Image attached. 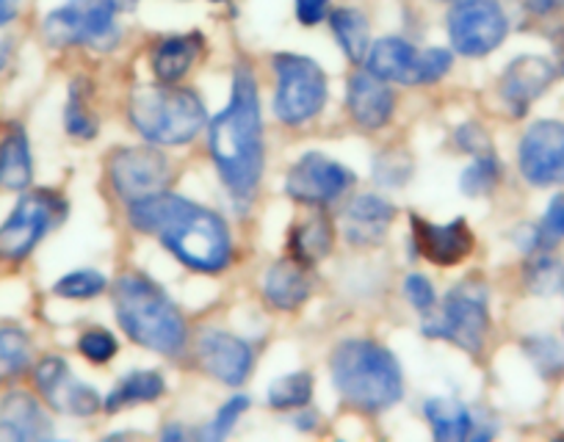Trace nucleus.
Listing matches in <instances>:
<instances>
[{"label":"nucleus","instance_id":"obj_33","mask_svg":"<svg viewBox=\"0 0 564 442\" xmlns=\"http://www.w3.org/2000/svg\"><path fill=\"white\" fill-rule=\"evenodd\" d=\"M108 288V279L102 277L100 272H91V268H84V272H73L67 277H62L56 283V294L64 296V299H95L102 290Z\"/></svg>","mask_w":564,"mask_h":442},{"label":"nucleus","instance_id":"obj_17","mask_svg":"<svg viewBox=\"0 0 564 442\" xmlns=\"http://www.w3.org/2000/svg\"><path fill=\"white\" fill-rule=\"evenodd\" d=\"M199 365L221 385H241L252 371V349L230 332H205L197 346Z\"/></svg>","mask_w":564,"mask_h":442},{"label":"nucleus","instance_id":"obj_5","mask_svg":"<svg viewBox=\"0 0 564 442\" xmlns=\"http://www.w3.org/2000/svg\"><path fill=\"white\" fill-rule=\"evenodd\" d=\"M130 122L135 131L153 144L177 147L203 131L205 106L192 89L161 84L139 89L130 97Z\"/></svg>","mask_w":564,"mask_h":442},{"label":"nucleus","instance_id":"obj_12","mask_svg":"<svg viewBox=\"0 0 564 442\" xmlns=\"http://www.w3.org/2000/svg\"><path fill=\"white\" fill-rule=\"evenodd\" d=\"M108 175H111V186L119 199L130 205L150 194L164 191L166 177H170V161L153 147L119 150L108 164Z\"/></svg>","mask_w":564,"mask_h":442},{"label":"nucleus","instance_id":"obj_44","mask_svg":"<svg viewBox=\"0 0 564 442\" xmlns=\"http://www.w3.org/2000/svg\"><path fill=\"white\" fill-rule=\"evenodd\" d=\"M562 285H564V279H562Z\"/></svg>","mask_w":564,"mask_h":442},{"label":"nucleus","instance_id":"obj_38","mask_svg":"<svg viewBox=\"0 0 564 442\" xmlns=\"http://www.w3.org/2000/svg\"><path fill=\"white\" fill-rule=\"evenodd\" d=\"M542 230H545L553 241L564 239V194L551 199V205H547L545 210V219H542Z\"/></svg>","mask_w":564,"mask_h":442},{"label":"nucleus","instance_id":"obj_41","mask_svg":"<svg viewBox=\"0 0 564 442\" xmlns=\"http://www.w3.org/2000/svg\"><path fill=\"white\" fill-rule=\"evenodd\" d=\"M529 7L542 14V12H551V9L556 7V0H529Z\"/></svg>","mask_w":564,"mask_h":442},{"label":"nucleus","instance_id":"obj_34","mask_svg":"<svg viewBox=\"0 0 564 442\" xmlns=\"http://www.w3.org/2000/svg\"><path fill=\"white\" fill-rule=\"evenodd\" d=\"M78 349L86 360H91V363H108V360H113L119 346L117 338H113L111 332H106V329H89V332L80 335Z\"/></svg>","mask_w":564,"mask_h":442},{"label":"nucleus","instance_id":"obj_18","mask_svg":"<svg viewBox=\"0 0 564 442\" xmlns=\"http://www.w3.org/2000/svg\"><path fill=\"white\" fill-rule=\"evenodd\" d=\"M556 78V67L542 56H520L507 67L501 78V97L514 117H523L531 102Z\"/></svg>","mask_w":564,"mask_h":442},{"label":"nucleus","instance_id":"obj_1","mask_svg":"<svg viewBox=\"0 0 564 442\" xmlns=\"http://www.w3.org/2000/svg\"><path fill=\"white\" fill-rule=\"evenodd\" d=\"M128 216L139 233L159 235L161 244L194 272L216 274L230 263V230L214 210L199 208L177 194L159 191L130 202Z\"/></svg>","mask_w":564,"mask_h":442},{"label":"nucleus","instance_id":"obj_30","mask_svg":"<svg viewBox=\"0 0 564 442\" xmlns=\"http://www.w3.org/2000/svg\"><path fill=\"white\" fill-rule=\"evenodd\" d=\"M31 341L23 329L3 327L0 329V385L12 382L29 368Z\"/></svg>","mask_w":564,"mask_h":442},{"label":"nucleus","instance_id":"obj_36","mask_svg":"<svg viewBox=\"0 0 564 442\" xmlns=\"http://www.w3.org/2000/svg\"><path fill=\"white\" fill-rule=\"evenodd\" d=\"M404 296H406V301H410V305L421 312V316L432 312L437 305L435 288H432L430 279L421 277V274H410V277L404 279Z\"/></svg>","mask_w":564,"mask_h":442},{"label":"nucleus","instance_id":"obj_7","mask_svg":"<svg viewBox=\"0 0 564 442\" xmlns=\"http://www.w3.org/2000/svg\"><path fill=\"white\" fill-rule=\"evenodd\" d=\"M274 114L285 125H302L313 120L327 102V75L313 58L296 53L274 56Z\"/></svg>","mask_w":564,"mask_h":442},{"label":"nucleus","instance_id":"obj_9","mask_svg":"<svg viewBox=\"0 0 564 442\" xmlns=\"http://www.w3.org/2000/svg\"><path fill=\"white\" fill-rule=\"evenodd\" d=\"M67 205L53 191H31L14 205L12 216L0 224V261H23L36 250L56 224H62Z\"/></svg>","mask_w":564,"mask_h":442},{"label":"nucleus","instance_id":"obj_23","mask_svg":"<svg viewBox=\"0 0 564 442\" xmlns=\"http://www.w3.org/2000/svg\"><path fill=\"white\" fill-rule=\"evenodd\" d=\"M199 51H203V40L197 34L170 36V40H164L153 56L155 78L161 84H177L194 67Z\"/></svg>","mask_w":564,"mask_h":442},{"label":"nucleus","instance_id":"obj_22","mask_svg":"<svg viewBox=\"0 0 564 442\" xmlns=\"http://www.w3.org/2000/svg\"><path fill=\"white\" fill-rule=\"evenodd\" d=\"M263 294L269 305L276 310H296L307 301L311 296V279H307L305 266L296 261H282L269 268L263 283Z\"/></svg>","mask_w":564,"mask_h":442},{"label":"nucleus","instance_id":"obj_43","mask_svg":"<svg viewBox=\"0 0 564 442\" xmlns=\"http://www.w3.org/2000/svg\"><path fill=\"white\" fill-rule=\"evenodd\" d=\"M117 3V9H133L135 0H113Z\"/></svg>","mask_w":564,"mask_h":442},{"label":"nucleus","instance_id":"obj_25","mask_svg":"<svg viewBox=\"0 0 564 442\" xmlns=\"http://www.w3.org/2000/svg\"><path fill=\"white\" fill-rule=\"evenodd\" d=\"M329 250H333V224L324 216L300 221L291 230V255L300 266H313L322 257H327Z\"/></svg>","mask_w":564,"mask_h":442},{"label":"nucleus","instance_id":"obj_16","mask_svg":"<svg viewBox=\"0 0 564 442\" xmlns=\"http://www.w3.org/2000/svg\"><path fill=\"white\" fill-rule=\"evenodd\" d=\"M410 221L415 250L437 266H457L474 252V233L465 219H454L452 224H430L426 219L412 213Z\"/></svg>","mask_w":564,"mask_h":442},{"label":"nucleus","instance_id":"obj_31","mask_svg":"<svg viewBox=\"0 0 564 442\" xmlns=\"http://www.w3.org/2000/svg\"><path fill=\"white\" fill-rule=\"evenodd\" d=\"M313 398V376L311 374H289L276 379L269 387V404L274 409H296L305 407Z\"/></svg>","mask_w":564,"mask_h":442},{"label":"nucleus","instance_id":"obj_11","mask_svg":"<svg viewBox=\"0 0 564 442\" xmlns=\"http://www.w3.org/2000/svg\"><path fill=\"white\" fill-rule=\"evenodd\" d=\"M507 14L498 0H457L448 12V36L459 56H487L507 40Z\"/></svg>","mask_w":564,"mask_h":442},{"label":"nucleus","instance_id":"obj_42","mask_svg":"<svg viewBox=\"0 0 564 442\" xmlns=\"http://www.w3.org/2000/svg\"><path fill=\"white\" fill-rule=\"evenodd\" d=\"M7 62H9V47L0 45V69L7 67Z\"/></svg>","mask_w":564,"mask_h":442},{"label":"nucleus","instance_id":"obj_6","mask_svg":"<svg viewBox=\"0 0 564 442\" xmlns=\"http://www.w3.org/2000/svg\"><path fill=\"white\" fill-rule=\"evenodd\" d=\"M490 329V312H487V288L476 279L454 285L443 299L441 310L423 316V335L441 338L454 343L468 354H479Z\"/></svg>","mask_w":564,"mask_h":442},{"label":"nucleus","instance_id":"obj_20","mask_svg":"<svg viewBox=\"0 0 564 442\" xmlns=\"http://www.w3.org/2000/svg\"><path fill=\"white\" fill-rule=\"evenodd\" d=\"M395 219V208L382 197H357L344 210V235L355 246H377L388 235Z\"/></svg>","mask_w":564,"mask_h":442},{"label":"nucleus","instance_id":"obj_40","mask_svg":"<svg viewBox=\"0 0 564 442\" xmlns=\"http://www.w3.org/2000/svg\"><path fill=\"white\" fill-rule=\"evenodd\" d=\"M20 12V0H0V25L12 23Z\"/></svg>","mask_w":564,"mask_h":442},{"label":"nucleus","instance_id":"obj_26","mask_svg":"<svg viewBox=\"0 0 564 442\" xmlns=\"http://www.w3.org/2000/svg\"><path fill=\"white\" fill-rule=\"evenodd\" d=\"M164 376H161L159 371H133V374L122 376V382L108 393L102 407H106L108 412H119V409L133 407V404L155 401V398L164 396Z\"/></svg>","mask_w":564,"mask_h":442},{"label":"nucleus","instance_id":"obj_2","mask_svg":"<svg viewBox=\"0 0 564 442\" xmlns=\"http://www.w3.org/2000/svg\"><path fill=\"white\" fill-rule=\"evenodd\" d=\"M208 147L232 197L249 202L263 175V117H260L258 84L247 67H238L232 75L230 102L210 122Z\"/></svg>","mask_w":564,"mask_h":442},{"label":"nucleus","instance_id":"obj_19","mask_svg":"<svg viewBox=\"0 0 564 442\" xmlns=\"http://www.w3.org/2000/svg\"><path fill=\"white\" fill-rule=\"evenodd\" d=\"M346 106H349V114L357 125L366 128V131H379L393 117L395 97L388 89V80L377 78V75H371L366 69V73H357L349 80Z\"/></svg>","mask_w":564,"mask_h":442},{"label":"nucleus","instance_id":"obj_35","mask_svg":"<svg viewBox=\"0 0 564 442\" xmlns=\"http://www.w3.org/2000/svg\"><path fill=\"white\" fill-rule=\"evenodd\" d=\"M247 409H249V398L247 396H232L230 401L221 404V409L216 412L214 423L205 429V437H208V440H221V437H227L232 431V426H236V420L241 418Z\"/></svg>","mask_w":564,"mask_h":442},{"label":"nucleus","instance_id":"obj_27","mask_svg":"<svg viewBox=\"0 0 564 442\" xmlns=\"http://www.w3.org/2000/svg\"><path fill=\"white\" fill-rule=\"evenodd\" d=\"M426 420L432 426V434L441 442H459L468 440L474 431V418L465 409V404L454 398H432L426 401Z\"/></svg>","mask_w":564,"mask_h":442},{"label":"nucleus","instance_id":"obj_21","mask_svg":"<svg viewBox=\"0 0 564 442\" xmlns=\"http://www.w3.org/2000/svg\"><path fill=\"white\" fill-rule=\"evenodd\" d=\"M0 434L12 440H47L53 426L36 398L29 393H12L0 404Z\"/></svg>","mask_w":564,"mask_h":442},{"label":"nucleus","instance_id":"obj_3","mask_svg":"<svg viewBox=\"0 0 564 442\" xmlns=\"http://www.w3.org/2000/svg\"><path fill=\"white\" fill-rule=\"evenodd\" d=\"M113 310L119 327L139 346L170 357L186 349L188 329L181 310L148 274L128 272L113 283Z\"/></svg>","mask_w":564,"mask_h":442},{"label":"nucleus","instance_id":"obj_32","mask_svg":"<svg viewBox=\"0 0 564 442\" xmlns=\"http://www.w3.org/2000/svg\"><path fill=\"white\" fill-rule=\"evenodd\" d=\"M498 177H501V166H498L496 153L476 155L474 164L465 169L459 188H463L468 197H481V194H490L492 188H496Z\"/></svg>","mask_w":564,"mask_h":442},{"label":"nucleus","instance_id":"obj_29","mask_svg":"<svg viewBox=\"0 0 564 442\" xmlns=\"http://www.w3.org/2000/svg\"><path fill=\"white\" fill-rule=\"evenodd\" d=\"M64 125H67L69 136L75 139H95L97 131H100L97 114L91 111V95L86 80H75L73 89H69L67 111H64Z\"/></svg>","mask_w":564,"mask_h":442},{"label":"nucleus","instance_id":"obj_37","mask_svg":"<svg viewBox=\"0 0 564 442\" xmlns=\"http://www.w3.org/2000/svg\"><path fill=\"white\" fill-rule=\"evenodd\" d=\"M457 144L465 150V153H470L476 158V155H487L492 153V144L490 139H487V133L481 131L479 125H463L457 131Z\"/></svg>","mask_w":564,"mask_h":442},{"label":"nucleus","instance_id":"obj_8","mask_svg":"<svg viewBox=\"0 0 564 442\" xmlns=\"http://www.w3.org/2000/svg\"><path fill=\"white\" fill-rule=\"evenodd\" d=\"M366 69L388 84H435L452 69V53L443 47L415 51L410 42L399 40V36H384V40L373 42L368 51Z\"/></svg>","mask_w":564,"mask_h":442},{"label":"nucleus","instance_id":"obj_14","mask_svg":"<svg viewBox=\"0 0 564 442\" xmlns=\"http://www.w3.org/2000/svg\"><path fill=\"white\" fill-rule=\"evenodd\" d=\"M518 161L531 186L564 183V122H534L520 139Z\"/></svg>","mask_w":564,"mask_h":442},{"label":"nucleus","instance_id":"obj_28","mask_svg":"<svg viewBox=\"0 0 564 442\" xmlns=\"http://www.w3.org/2000/svg\"><path fill=\"white\" fill-rule=\"evenodd\" d=\"M329 25H333L335 40L340 42L346 56L351 62H366L368 51H371V36H368V23L357 9H335L333 18H329Z\"/></svg>","mask_w":564,"mask_h":442},{"label":"nucleus","instance_id":"obj_39","mask_svg":"<svg viewBox=\"0 0 564 442\" xmlns=\"http://www.w3.org/2000/svg\"><path fill=\"white\" fill-rule=\"evenodd\" d=\"M329 0H296V18L302 25H318L327 18Z\"/></svg>","mask_w":564,"mask_h":442},{"label":"nucleus","instance_id":"obj_13","mask_svg":"<svg viewBox=\"0 0 564 442\" xmlns=\"http://www.w3.org/2000/svg\"><path fill=\"white\" fill-rule=\"evenodd\" d=\"M351 183H355V175L338 161L322 153H307L289 172L285 194L302 205H329L344 197Z\"/></svg>","mask_w":564,"mask_h":442},{"label":"nucleus","instance_id":"obj_24","mask_svg":"<svg viewBox=\"0 0 564 442\" xmlns=\"http://www.w3.org/2000/svg\"><path fill=\"white\" fill-rule=\"evenodd\" d=\"M34 180V161H31L29 139L20 128L7 133L0 142V188L9 191H23Z\"/></svg>","mask_w":564,"mask_h":442},{"label":"nucleus","instance_id":"obj_4","mask_svg":"<svg viewBox=\"0 0 564 442\" xmlns=\"http://www.w3.org/2000/svg\"><path fill=\"white\" fill-rule=\"evenodd\" d=\"M333 382L340 398L362 412H382L404 393L393 354L373 341H346L333 354Z\"/></svg>","mask_w":564,"mask_h":442},{"label":"nucleus","instance_id":"obj_10","mask_svg":"<svg viewBox=\"0 0 564 442\" xmlns=\"http://www.w3.org/2000/svg\"><path fill=\"white\" fill-rule=\"evenodd\" d=\"M117 12L113 0H69L47 14L45 40L56 47H111L117 42Z\"/></svg>","mask_w":564,"mask_h":442},{"label":"nucleus","instance_id":"obj_15","mask_svg":"<svg viewBox=\"0 0 564 442\" xmlns=\"http://www.w3.org/2000/svg\"><path fill=\"white\" fill-rule=\"evenodd\" d=\"M36 390L42 393L47 404L56 412L78 415V418H89L102 407L100 393L91 390L89 385L78 382L69 371V365L62 357H45L34 371Z\"/></svg>","mask_w":564,"mask_h":442}]
</instances>
